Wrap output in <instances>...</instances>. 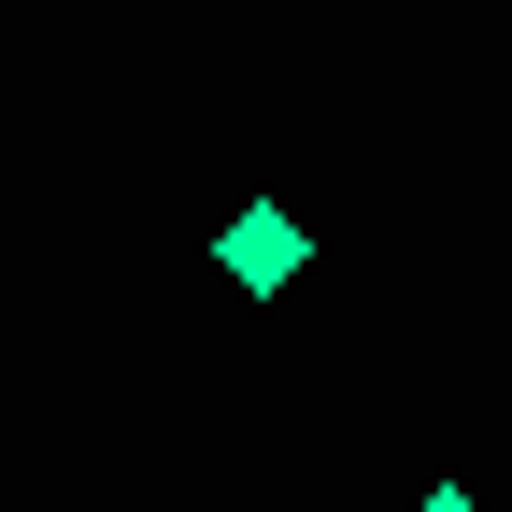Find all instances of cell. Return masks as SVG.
I'll return each mask as SVG.
<instances>
[{"instance_id":"obj_2","label":"cell","mask_w":512,"mask_h":512,"mask_svg":"<svg viewBox=\"0 0 512 512\" xmlns=\"http://www.w3.org/2000/svg\"><path fill=\"white\" fill-rule=\"evenodd\" d=\"M413 512H470V498H456V484H441V498H413Z\"/></svg>"},{"instance_id":"obj_1","label":"cell","mask_w":512,"mask_h":512,"mask_svg":"<svg viewBox=\"0 0 512 512\" xmlns=\"http://www.w3.org/2000/svg\"><path fill=\"white\" fill-rule=\"evenodd\" d=\"M214 256H228L256 299H271V285H299V256H313V242H299V214H271V200H256V214H228V242H214Z\"/></svg>"}]
</instances>
